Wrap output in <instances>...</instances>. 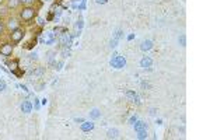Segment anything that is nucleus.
Wrapping results in <instances>:
<instances>
[{
	"instance_id": "79ce46f5",
	"label": "nucleus",
	"mask_w": 210,
	"mask_h": 140,
	"mask_svg": "<svg viewBox=\"0 0 210 140\" xmlns=\"http://www.w3.org/2000/svg\"><path fill=\"white\" fill-rule=\"evenodd\" d=\"M133 38H134V34H130V35L128 36V41H132V39H133Z\"/></svg>"
},
{
	"instance_id": "393cba45",
	"label": "nucleus",
	"mask_w": 210,
	"mask_h": 140,
	"mask_svg": "<svg viewBox=\"0 0 210 140\" xmlns=\"http://www.w3.org/2000/svg\"><path fill=\"white\" fill-rule=\"evenodd\" d=\"M35 18H36V24H38L39 27H45V24H46V20L42 18L41 16H35Z\"/></svg>"
},
{
	"instance_id": "f8f14e48",
	"label": "nucleus",
	"mask_w": 210,
	"mask_h": 140,
	"mask_svg": "<svg viewBox=\"0 0 210 140\" xmlns=\"http://www.w3.org/2000/svg\"><path fill=\"white\" fill-rule=\"evenodd\" d=\"M153 46H154V44H153V41H150V39H144V41L140 42V49H142L143 52H147V50L153 49Z\"/></svg>"
},
{
	"instance_id": "39448f33",
	"label": "nucleus",
	"mask_w": 210,
	"mask_h": 140,
	"mask_svg": "<svg viewBox=\"0 0 210 140\" xmlns=\"http://www.w3.org/2000/svg\"><path fill=\"white\" fill-rule=\"evenodd\" d=\"M24 35H25V32H24V30H22L21 27H17L16 30L10 31V39H11L13 44H18V42L24 38Z\"/></svg>"
},
{
	"instance_id": "5701e85b",
	"label": "nucleus",
	"mask_w": 210,
	"mask_h": 140,
	"mask_svg": "<svg viewBox=\"0 0 210 140\" xmlns=\"http://www.w3.org/2000/svg\"><path fill=\"white\" fill-rule=\"evenodd\" d=\"M136 133H137V139H139V140H144V139H147V129H146V130L136 132Z\"/></svg>"
},
{
	"instance_id": "20e7f679",
	"label": "nucleus",
	"mask_w": 210,
	"mask_h": 140,
	"mask_svg": "<svg viewBox=\"0 0 210 140\" xmlns=\"http://www.w3.org/2000/svg\"><path fill=\"white\" fill-rule=\"evenodd\" d=\"M56 41L59 42V45H60L62 48H70L72 46L73 38H72V35L67 32V34H60V35H58Z\"/></svg>"
},
{
	"instance_id": "f3484780",
	"label": "nucleus",
	"mask_w": 210,
	"mask_h": 140,
	"mask_svg": "<svg viewBox=\"0 0 210 140\" xmlns=\"http://www.w3.org/2000/svg\"><path fill=\"white\" fill-rule=\"evenodd\" d=\"M118 136H119V130L115 128L109 129V130L106 132V137H108V139H116Z\"/></svg>"
},
{
	"instance_id": "c9c22d12",
	"label": "nucleus",
	"mask_w": 210,
	"mask_h": 140,
	"mask_svg": "<svg viewBox=\"0 0 210 140\" xmlns=\"http://www.w3.org/2000/svg\"><path fill=\"white\" fill-rule=\"evenodd\" d=\"M20 88H21L24 92H27V94H30V90H28V87L25 86V84H21V86H20Z\"/></svg>"
},
{
	"instance_id": "423d86ee",
	"label": "nucleus",
	"mask_w": 210,
	"mask_h": 140,
	"mask_svg": "<svg viewBox=\"0 0 210 140\" xmlns=\"http://www.w3.org/2000/svg\"><path fill=\"white\" fill-rule=\"evenodd\" d=\"M11 53H13V45H11V44L6 42V44L0 45V55H2V56L8 58V56H11Z\"/></svg>"
},
{
	"instance_id": "a878e982",
	"label": "nucleus",
	"mask_w": 210,
	"mask_h": 140,
	"mask_svg": "<svg viewBox=\"0 0 210 140\" xmlns=\"http://www.w3.org/2000/svg\"><path fill=\"white\" fill-rule=\"evenodd\" d=\"M178 42H179V45H181V46H186V35H185V34L179 35Z\"/></svg>"
},
{
	"instance_id": "c03bdc74",
	"label": "nucleus",
	"mask_w": 210,
	"mask_h": 140,
	"mask_svg": "<svg viewBox=\"0 0 210 140\" xmlns=\"http://www.w3.org/2000/svg\"><path fill=\"white\" fill-rule=\"evenodd\" d=\"M41 2H42V3H49L50 0H41Z\"/></svg>"
},
{
	"instance_id": "aec40b11",
	"label": "nucleus",
	"mask_w": 210,
	"mask_h": 140,
	"mask_svg": "<svg viewBox=\"0 0 210 140\" xmlns=\"http://www.w3.org/2000/svg\"><path fill=\"white\" fill-rule=\"evenodd\" d=\"M20 6V0H7V8H16Z\"/></svg>"
},
{
	"instance_id": "9b49d317",
	"label": "nucleus",
	"mask_w": 210,
	"mask_h": 140,
	"mask_svg": "<svg viewBox=\"0 0 210 140\" xmlns=\"http://www.w3.org/2000/svg\"><path fill=\"white\" fill-rule=\"evenodd\" d=\"M44 73H45V67L38 66V67H35V69L30 70V72H28V74H30L31 77H41Z\"/></svg>"
},
{
	"instance_id": "c85d7f7f",
	"label": "nucleus",
	"mask_w": 210,
	"mask_h": 140,
	"mask_svg": "<svg viewBox=\"0 0 210 140\" xmlns=\"http://www.w3.org/2000/svg\"><path fill=\"white\" fill-rule=\"evenodd\" d=\"M118 39H115V38H112L111 41H109V48H111V49H115V48L118 46Z\"/></svg>"
},
{
	"instance_id": "412c9836",
	"label": "nucleus",
	"mask_w": 210,
	"mask_h": 140,
	"mask_svg": "<svg viewBox=\"0 0 210 140\" xmlns=\"http://www.w3.org/2000/svg\"><path fill=\"white\" fill-rule=\"evenodd\" d=\"M83 27H84V20L83 18H78L77 21L74 22V30L76 31H81V30H83Z\"/></svg>"
},
{
	"instance_id": "cd10ccee",
	"label": "nucleus",
	"mask_w": 210,
	"mask_h": 140,
	"mask_svg": "<svg viewBox=\"0 0 210 140\" xmlns=\"http://www.w3.org/2000/svg\"><path fill=\"white\" fill-rule=\"evenodd\" d=\"M36 0H20V4H24V6H34L35 4Z\"/></svg>"
},
{
	"instance_id": "7c9ffc66",
	"label": "nucleus",
	"mask_w": 210,
	"mask_h": 140,
	"mask_svg": "<svg viewBox=\"0 0 210 140\" xmlns=\"http://www.w3.org/2000/svg\"><path fill=\"white\" fill-rule=\"evenodd\" d=\"M11 73H13V74H16L17 77H22V74H24V70H20V67H18V69H16L14 72H11Z\"/></svg>"
},
{
	"instance_id": "f257e3e1",
	"label": "nucleus",
	"mask_w": 210,
	"mask_h": 140,
	"mask_svg": "<svg viewBox=\"0 0 210 140\" xmlns=\"http://www.w3.org/2000/svg\"><path fill=\"white\" fill-rule=\"evenodd\" d=\"M35 16H36V10L34 6H24L22 10L20 11V18L25 22H30Z\"/></svg>"
},
{
	"instance_id": "4be33fe9",
	"label": "nucleus",
	"mask_w": 210,
	"mask_h": 140,
	"mask_svg": "<svg viewBox=\"0 0 210 140\" xmlns=\"http://www.w3.org/2000/svg\"><path fill=\"white\" fill-rule=\"evenodd\" d=\"M56 59V50H49L46 52V60L50 62V60H55Z\"/></svg>"
},
{
	"instance_id": "b1692460",
	"label": "nucleus",
	"mask_w": 210,
	"mask_h": 140,
	"mask_svg": "<svg viewBox=\"0 0 210 140\" xmlns=\"http://www.w3.org/2000/svg\"><path fill=\"white\" fill-rule=\"evenodd\" d=\"M60 55H62V58H63V59L69 58V56H70V48H62Z\"/></svg>"
},
{
	"instance_id": "2eb2a0df",
	"label": "nucleus",
	"mask_w": 210,
	"mask_h": 140,
	"mask_svg": "<svg viewBox=\"0 0 210 140\" xmlns=\"http://www.w3.org/2000/svg\"><path fill=\"white\" fill-rule=\"evenodd\" d=\"M132 126L134 128V132H140V130H146V129H147V123L143 122V120H139V119H137Z\"/></svg>"
},
{
	"instance_id": "bb28decb",
	"label": "nucleus",
	"mask_w": 210,
	"mask_h": 140,
	"mask_svg": "<svg viewBox=\"0 0 210 140\" xmlns=\"http://www.w3.org/2000/svg\"><path fill=\"white\" fill-rule=\"evenodd\" d=\"M112 38H115V39H118V41H119L120 38H123V31H122V30H116Z\"/></svg>"
},
{
	"instance_id": "4c0bfd02",
	"label": "nucleus",
	"mask_w": 210,
	"mask_h": 140,
	"mask_svg": "<svg viewBox=\"0 0 210 140\" xmlns=\"http://www.w3.org/2000/svg\"><path fill=\"white\" fill-rule=\"evenodd\" d=\"M142 87H143V88H148V87H150V84L146 83V81H143V83H142Z\"/></svg>"
},
{
	"instance_id": "a18cd8bd",
	"label": "nucleus",
	"mask_w": 210,
	"mask_h": 140,
	"mask_svg": "<svg viewBox=\"0 0 210 140\" xmlns=\"http://www.w3.org/2000/svg\"><path fill=\"white\" fill-rule=\"evenodd\" d=\"M3 3H4V0H0V6H2V4H3Z\"/></svg>"
},
{
	"instance_id": "473e14b6",
	"label": "nucleus",
	"mask_w": 210,
	"mask_h": 140,
	"mask_svg": "<svg viewBox=\"0 0 210 140\" xmlns=\"http://www.w3.org/2000/svg\"><path fill=\"white\" fill-rule=\"evenodd\" d=\"M28 56H30L31 60H38V53H36V52H31Z\"/></svg>"
},
{
	"instance_id": "72a5a7b5",
	"label": "nucleus",
	"mask_w": 210,
	"mask_h": 140,
	"mask_svg": "<svg viewBox=\"0 0 210 140\" xmlns=\"http://www.w3.org/2000/svg\"><path fill=\"white\" fill-rule=\"evenodd\" d=\"M137 119H139V118H137L136 115H133V116H130V118H129V120H128V122H129V125H133V123L136 122Z\"/></svg>"
},
{
	"instance_id": "ea45409f",
	"label": "nucleus",
	"mask_w": 210,
	"mask_h": 140,
	"mask_svg": "<svg viewBox=\"0 0 210 140\" xmlns=\"http://www.w3.org/2000/svg\"><path fill=\"white\" fill-rule=\"evenodd\" d=\"M157 114V109L156 108H151L150 109V115H156Z\"/></svg>"
},
{
	"instance_id": "7ed1b4c3",
	"label": "nucleus",
	"mask_w": 210,
	"mask_h": 140,
	"mask_svg": "<svg viewBox=\"0 0 210 140\" xmlns=\"http://www.w3.org/2000/svg\"><path fill=\"white\" fill-rule=\"evenodd\" d=\"M109 64H111V67H114V69H123L125 64H126V59H125V56H120V55H118V53H114L112 59L109 60Z\"/></svg>"
},
{
	"instance_id": "a19ab883",
	"label": "nucleus",
	"mask_w": 210,
	"mask_h": 140,
	"mask_svg": "<svg viewBox=\"0 0 210 140\" xmlns=\"http://www.w3.org/2000/svg\"><path fill=\"white\" fill-rule=\"evenodd\" d=\"M3 31H4V25H3V22L0 21V34H3Z\"/></svg>"
},
{
	"instance_id": "f03ea898",
	"label": "nucleus",
	"mask_w": 210,
	"mask_h": 140,
	"mask_svg": "<svg viewBox=\"0 0 210 140\" xmlns=\"http://www.w3.org/2000/svg\"><path fill=\"white\" fill-rule=\"evenodd\" d=\"M56 38H58V35L55 34V31L48 30L46 32H44V35H42V38L39 39V42L44 44V45H53L56 42Z\"/></svg>"
},
{
	"instance_id": "c756f323",
	"label": "nucleus",
	"mask_w": 210,
	"mask_h": 140,
	"mask_svg": "<svg viewBox=\"0 0 210 140\" xmlns=\"http://www.w3.org/2000/svg\"><path fill=\"white\" fill-rule=\"evenodd\" d=\"M32 108H34V109H36V111H38V109L41 108V104H39V100H38V98H35V97H34V104H32Z\"/></svg>"
},
{
	"instance_id": "58836bf2",
	"label": "nucleus",
	"mask_w": 210,
	"mask_h": 140,
	"mask_svg": "<svg viewBox=\"0 0 210 140\" xmlns=\"http://www.w3.org/2000/svg\"><path fill=\"white\" fill-rule=\"evenodd\" d=\"M74 120H76V122H77V123H81V122H84V119H83V118H74Z\"/></svg>"
},
{
	"instance_id": "37998d69",
	"label": "nucleus",
	"mask_w": 210,
	"mask_h": 140,
	"mask_svg": "<svg viewBox=\"0 0 210 140\" xmlns=\"http://www.w3.org/2000/svg\"><path fill=\"white\" fill-rule=\"evenodd\" d=\"M156 123H157V125H162V120H161V119H157Z\"/></svg>"
},
{
	"instance_id": "6e6552de",
	"label": "nucleus",
	"mask_w": 210,
	"mask_h": 140,
	"mask_svg": "<svg viewBox=\"0 0 210 140\" xmlns=\"http://www.w3.org/2000/svg\"><path fill=\"white\" fill-rule=\"evenodd\" d=\"M18 24H20V22H18V20H17L16 17H8L7 22H6V27H7L10 31H13V30H16L17 27H20Z\"/></svg>"
},
{
	"instance_id": "ddd939ff",
	"label": "nucleus",
	"mask_w": 210,
	"mask_h": 140,
	"mask_svg": "<svg viewBox=\"0 0 210 140\" xmlns=\"http://www.w3.org/2000/svg\"><path fill=\"white\" fill-rule=\"evenodd\" d=\"M21 111L24 112V114H31V112H32V102L28 100H24L21 104Z\"/></svg>"
},
{
	"instance_id": "1a4fd4ad",
	"label": "nucleus",
	"mask_w": 210,
	"mask_h": 140,
	"mask_svg": "<svg viewBox=\"0 0 210 140\" xmlns=\"http://www.w3.org/2000/svg\"><path fill=\"white\" fill-rule=\"evenodd\" d=\"M125 95L129 98V100H132V101H134V102L139 105L140 104V97H139V94H137L136 91H133V90H128V91L125 92Z\"/></svg>"
},
{
	"instance_id": "e433bc0d",
	"label": "nucleus",
	"mask_w": 210,
	"mask_h": 140,
	"mask_svg": "<svg viewBox=\"0 0 210 140\" xmlns=\"http://www.w3.org/2000/svg\"><path fill=\"white\" fill-rule=\"evenodd\" d=\"M95 3H97V4H106L108 0H95Z\"/></svg>"
},
{
	"instance_id": "f704fd0d",
	"label": "nucleus",
	"mask_w": 210,
	"mask_h": 140,
	"mask_svg": "<svg viewBox=\"0 0 210 140\" xmlns=\"http://www.w3.org/2000/svg\"><path fill=\"white\" fill-rule=\"evenodd\" d=\"M6 90V81L0 78V92H3Z\"/></svg>"
},
{
	"instance_id": "4468645a",
	"label": "nucleus",
	"mask_w": 210,
	"mask_h": 140,
	"mask_svg": "<svg viewBox=\"0 0 210 140\" xmlns=\"http://www.w3.org/2000/svg\"><path fill=\"white\" fill-rule=\"evenodd\" d=\"M80 129H81L83 132H86V133H88V132H91L92 129H94V122H90V120H84V122H81Z\"/></svg>"
},
{
	"instance_id": "dca6fc26",
	"label": "nucleus",
	"mask_w": 210,
	"mask_h": 140,
	"mask_svg": "<svg viewBox=\"0 0 210 140\" xmlns=\"http://www.w3.org/2000/svg\"><path fill=\"white\" fill-rule=\"evenodd\" d=\"M18 64H20L18 59H11L10 62H7V66H8V70H10V72H14L16 69H18Z\"/></svg>"
},
{
	"instance_id": "a211bd4d",
	"label": "nucleus",
	"mask_w": 210,
	"mask_h": 140,
	"mask_svg": "<svg viewBox=\"0 0 210 140\" xmlns=\"http://www.w3.org/2000/svg\"><path fill=\"white\" fill-rule=\"evenodd\" d=\"M53 31H55L56 35H60V34H67L69 32V30H67V27H59V25H56V27L52 28Z\"/></svg>"
},
{
	"instance_id": "0eeeda50",
	"label": "nucleus",
	"mask_w": 210,
	"mask_h": 140,
	"mask_svg": "<svg viewBox=\"0 0 210 140\" xmlns=\"http://www.w3.org/2000/svg\"><path fill=\"white\" fill-rule=\"evenodd\" d=\"M86 3H87V0H73L70 6H72V8H74V10L83 11V10H86Z\"/></svg>"
},
{
	"instance_id": "9d476101",
	"label": "nucleus",
	"mask_w": 210,
	"mask_h": 140,
	"mask_svg": "<svg viewBox=\"0 0 210 140\" xmlns=\"http://www.w3.org/2000/svg\"><path fill=\"white\" fill-rule=\"evenodd\" d=\"M151 64H153V60H151L150 56H143L140 59V67L142 69H150Z\"/></svg>"
},
{
	"instance_id": "6ab92c4d",
	"label": "nucleus",
	"mask_w": 210,
	"mask_h": 140,
	"mask_svg": "<svg viewBox=\"0 0 210 140\" xmlns=\"http://www.w3.org/2000/svg\"><path fill=\"white\" fill-rule=\"evenodd\" d=\"M88 115H90V118H91V119L94 120V119H98V118L101 116V112L98 111L97 108H94V109H91V111L88 112Z\"/></svg>"
},
{
	"instance_id": "2f4dec72",
	"label": "nucleus",
	"mask_w": 210,
	"mask_h": 140,
	"mask_svg": "<svg viewBox=\"0 0 210 140\" xmlns=\"http://www.w3.org/2000/svg\"><path fill=\"white\" fill-rule=\"evenodd\" d=\"M63 66H64V60H59L58 63H56V67H55V69H56V70H62V69H63Z\"/></svg>"
}]
</instances>
